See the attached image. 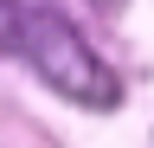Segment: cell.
Instances as JSON below:
<instances>
[{"instance_id": "6da1fadb", "label": "cell", "mask_w": 154, "mask_h": 148, "mask_svg": "<svg viewBox=\"0 0 154 148\" xmlns=\"http://www.w3.org/2000/svg\"><path fill=\"white\" fill-rule=\"evenodd\" d=\"M19 58H26L58 97H71L84 109H116L122 103V84H116V71L103 65V52H96L64 13H51V7L26 13V45H19Z\"/></svg>"}, {"instance_id": "7a4b0ae2", "label": "cell", "mask_w": 154, "mask_h": 148, "mask_svg": "<svg viewBox=\"0 0 154 148\" xmlns=\"http://www.w3.org/2000/svg\"><path fill=\"white\" fill-rule=\"evenodd\" d=\"M26 13H32L26 0H0V58L26 45Z\"/></svg>"}]
</instances>
